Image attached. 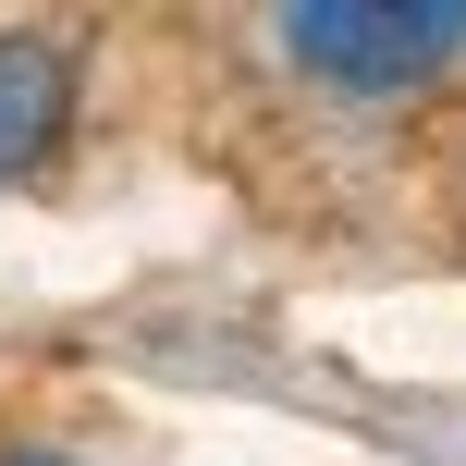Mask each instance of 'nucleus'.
<instances>
[{"mask_svg":"<svg viewBox=\"0 0 466 466\" xmlns=\"http://www.w3.org/2000/svg\"><path fill=\"white\" fill-rule=\"evenodd\" d=\"M0 466H86V454H62V442H13Z\"/></svg>","mask_w":466,"mask_h":466,"instance_id":"3","label":"nucleus"},{"mask_svg":"<svg viewBox=\"0 0 466 466\" xmlns=\"http://www.w3.org/2000/svg\"><path fill=\"white\" fill-rule=\"evenodd\" d=\"M62 136H74V49L13 25L0 37V185H37L62 160Z\"/></svg>","mask_w":466,"mask_h":466,"instance_id":"2","label":"nucleus"},{"mask_svg":"<svg viewBox=\"0 0 466 466\" xmlns=\"http://www.w3.org/2000/svg\"><path fill=\"white\" fill-rule=\"evenodd\" d=\"M282 62L331 98H405L466 62V0H282Z\"/></svg>","mask_w":466,"mask_h":466,"instance_id":"1","label":"nucleus"}]
</instances>
